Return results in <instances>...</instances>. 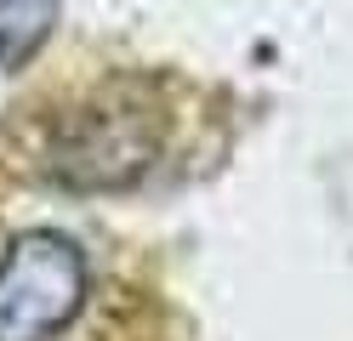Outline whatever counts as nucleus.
Masks as SVG:
<instances>
[{
	"label": "nucleus",
	"mask_w": 353,
	"mask_h": 341,
	"mask_svg": "<svg viewBox=\"0 0 353 341\" xmlns=\"http://www.w3.org/2000/svg\"><path fill=\"white\" fill-rule=\"evenodd\" d=\"M85 307V256L69 234H17L0 256V341H52Z\"/></svg>",
	"instance_id": "f257e3e1"
},
{
	"label": "nucleus",
	"mask_w": 353,
	"mask_h": 341,
	"mask_svg": "<svg viewBox=\"0 0 353 341\" xmlns=\"http://www.w3.org/2000/svg\"><path fill=\"white\" fill-rule=\"evenodd\" d=\"M57 0H0V63H23L52 34Z\"/></svg>",
	"instance_id": "f03ea898"
}]
</instances>
